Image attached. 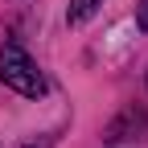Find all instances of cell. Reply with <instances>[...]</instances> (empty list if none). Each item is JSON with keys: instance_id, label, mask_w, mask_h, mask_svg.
<instances>
[{"instance_id": "cell-1", "label": "cell", "mask_w": 148, "mask_h": 148, "mask_svg": "<svg viewBox=\"0 0 148 148\" xmlns=\"http://www.w3.org/2000/svg\"><path fill=\"white\" fill-rule=\"evenodd\" d=\"M0 82L12 86L16 95H29V99L45 95V78H41V70H37V62L16 41H4V45H0Z\"/></svg>"}, {"instance_id": "cell-3", "label": "cell", "mask_w": 148, "mask_h": 148, "mask_svg": "<svg viewBox=\"0 0 148 148\" xmlns=\"http://www.w3.org/2000/svg\"><path fill=\"white\" fill-rule=\"evenodd\" d=\"M140 25L148 29V0H140Z\"/></svg>"}, {"instance_id": "cell-2", "label": "cell", "mask_w": 148, "mask_h": 148, "mask_svg": "<svg viewBox=\"0 0 148 148\" xmlns=\"http://www.w3.org/2000/svg\"><path fill=\"white\" fill-rule=\"evenodd\" d=\"M99 4H103V0H70L66 21H70V25H82V21H90V16L99 12Z\"/></svg>"}]
</instances>
